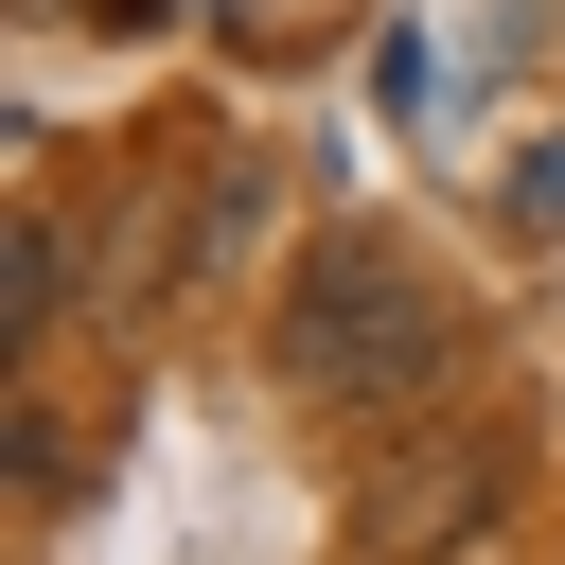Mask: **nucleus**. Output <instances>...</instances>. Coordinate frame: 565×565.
<instances>
[{
	"mask_svg": "<svg viewBox=\"0 0 565 565\" xmlns=\"http://www.w3.org/2000/svg\"><path fill=\"white\" fill-rule=\"evenodd\" d=\"M441 335H459V300H441V265L388 247V230H335V247L282 282V388H300V406H406V388L441 371Z\"/></svg>",
	"mask_w": 565,
	"mask_h": 565,
	"instance_id": "obj_1",
	"label": "nucleus"
},
{
	"mask_svg": "<svg viewBox=\"0 0 565 565\" xmlns=\"http://www.w3.org/2000/svg\"><path fill=\"white\" fill-rule=\"evenodd\" d=\"M282 212V159L265 141H230L212 159V194H194V247H177V282H247V230Z\"/></svg>",
	"mask_w": 565,
	"mask_h": 565,
	"instance_id": "obj_2",
	"label": "nucleus"
},
{
	"mask_svg": "<svg viewBox=\"0 0 565 565\" xmlns=\"http://www.w3.org/2000/svg\"><path fill=\"white\" fill-rule=\"evenodd\" d=\"M53 318H71V212H53V194H18V230H0V335L35 353Z\"/></svg>",
	"mask_w": 565,
	"mask_h": 565,
	"instance_id": "obj_3",
	"label": "nucleus"
},
{
	"mask_svg": "<svg viewBox=\"0 0 565 565\" xmlns=\"http://www.w3.org/2000/svg\"><path fill=\"white\" fill-rule=\"evenodd\" d=\"M512 212H547V230H565V124H547V141L512 159Z\"/></svg>",
	"mask_w": 565,
	"mask_h": 565,
	"instance_id": "obj_4",
	"label": "nucleus"
}]
</instances>
